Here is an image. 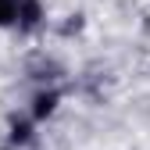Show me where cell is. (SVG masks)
<instances>
[{
    "label": "cell",
    "instance_id": "cell-4",
    "mask_svg": "<svg viewBox=\"0 0 150 150\" xmlns=\"http://www.w3.org/2000/svg\"><path fill=\"white\" fill-rule=\"evenodd\" d=\"M11 139H14V143H29V139H32V125L14 118V122H11Z\"/></svg>",
    "mask_w": 150,
    "mask_h": 150
},
{
    "label": "cell",
    "instance_id": "cell-2",
    "mask_svg": "<svg viewBox=\"0 0 150 150\" xmlns=\"http://www.w3.org/2000/svg\"><path fill=\"white\" fill-rule=\"evenodd\" d=\"M54 107H57V93H36V100H32V118H47L54 115Z\"/></svg>",
    "mask_w": 150,
    "mask_h": 150
},
{
    "label": "cell",
    "instance_id": "cell-3",
    "mask_svg": "<svg viewBox=\"0 0 150 150\" xmlns=\"http://www.w3.org/2000/svg\"><path fill=\"white\" fill-rule=\"evenodd\" d=\"M18 22V0H0V25Z\"/></svg>",
    "mask_w": 150,
    "mask_h": 150
},
{
    "label": "cell",
    "instance_id": "cell-1",
    "mask_svg": "<svg viewBox=\"0 0 150 150\" xmlns=\"http://www.w3.org/2000/svg\"><path fill=\"white\" fill-rule=\"evenodd\" d=\"M43 22V7H40V0H18V29H25V32H32L36 25Z\"/></svg>",
    "mask_w": 150,
    "mask_h": 150
}]
</instances>
